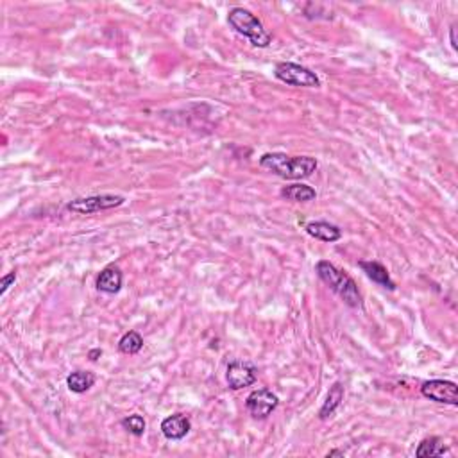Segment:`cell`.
<instances>
[{"label": "cell", "mask_w": 458, "mask_h": 458, "mask_svg": "<svg viewBox=\"0 0 458 458\" xmlns=\"http://www.w3.org/2000/svg\"><path fill=\"white\" fill-rule=\"evenodd\" d=\"M228 22L235 31L248 38L252 45L258 47V49H265L272 41V34L263 28V23L258 20V17H254L251 11L243 10V8L229 10Z\"/></svg>", "instance_id": "cell-3"}, {"label": "cell", "mask_w": 458, "mask_h": 458, "mask_svg": "<svg viewBox=\"0 0 458 458\" xmlns=\"http://www.w3.org/2000/svg\"><path fill=\"white\" fill-rule=\"evenodd\" d=\"M260 166L283 179H306L317 171V160L312 156H287L283 153H267L260 157Z\"/></svg>", "instance_id": "cell-1"}, {"label": "cell", "mask_w": 458, "mask_h": 458, "mask_svg": "<svg viewBox=\"0 0 458 458\" xmlns=\"http://www.w3.org/2000/svg\"><path fill=\"white\" fill-rule=\"evenodd\" d=\"M274 76L281 83L288 86H296V88H319L320 79L310 68L301 67L297 63L283 61L274 67Z\"/></svg>", "instance_id": "cell-4"}, {"label": "cell", "mask_w": 458, "mask_h": 458, "mask_svg": "<svg viewBox=\"0 0 458 458\" xmlns=\"http://www.w3.org/2000/svg\"><path fill=\"white\" fill-rule=\"evenodd\" d=\"M122 283H124V274H122V270L118 269L117 265H108L104 267V269L100 270V274L97 276V283H95V287H97L99 292L109 294V296H111V294L120 292Z\"/></svg>", "instance_id": "cell-10"}, {"label": "cell", "mask_w": 458, "mask_h": 458, "mask_svg": "<svg viewBox=\"0 0 458 458\" xmlns=\"http://www.w3.org/2000/svg\"><path fill=\"white\" fill-rule=\"evenodd\" d=\"M446 453H449V448L442 444V440L439 437H428V439L421 440V444L415 449V457L419 458L444 457Z\"/></svg>", "instance_id": "cell-15"}, {"label": "cell", "mask_w": 458, "mask_h": 458, "mask_svg": "<svg viewBox=\"0 0 458 458\" xmlns=\"http://www.w3.org/2000/svg\"><path fill=\"white\" fill-rule=\"evenodd\" d=\"M315 272L323 279L324 283L331 288L333 292L340 297L342 301L346 303L351 308H362V294H360L358 287L353 281L351 276H347L344 270L337 269V267L329 263L328 260H320L315 265Z\"/></svg>", "instance_id": "cell-2"}, {"label": "cell", "mask_w": 458, "mask_h": 458, "mask_svg": "<svg viewBox=\"0 0 458 458\" xmlns=\"http://www.w3.org/2000/svg\"><path fill=\"white\" fill-rule=\"evenodd\" d=\"M281 197L292 202H310L315 201L317 192L308 184H290L281 188Z\"/></svg>", "instance_id": "cell-14"}, {"label": "cell", "mask_w": 458, "mask_h": 458, "mask_svg": "<svg viewBox=\"0 0 458 458\" xmlns=\"http://www.w3.org/2000/svg\"><path fill=\"white\" fill-rule=\"evenodd\" d=\"M421 394L430 401L442 404H458V386L457 383L448 382V380H430L424 382L421 386Z\"/></svg>", "instance_id": "cell-6"}, {"label": "cell", "mask_w": 458, "mask_h": 458, "mask_svg": "<svg viewBox=\"0 0 458 458\" xmlns=\"http://www.w3.org/2000/svg\"><path fill=\"white\" fill-rule=\"evenodd\" d=\"M358 265L362 267V270L367 274L369 279H373L374 283L386 288V290H395V283L392 281L389 270L382 263H378V261H360Z\"/></svg>", "instance_id": "cell-12"}, {"label": "cell", "mask_w": 458, "mask_h": 458, "mask_svg": "<svg viewBox=\"0 0 458 458\" xmlns=\"http://www.w3.org/2000/svg\"><path fill=\"white\" fill-rule=\"evenodd\" d=\"M226 380L231 391H240L246 386H251L258 380V369L249 362L235 360L226 369Z\"/></svg>", "instance_id": "cell-8"}, {"label": "cell", "mask_w": 458, "mask_h": 458, "mask_svg": "<svg viewBox=\"0 0 458 458\" xmlns=\"http://www.w3.org/2000/svg\"><path fill=\"white\" fill-rule=\"evenodd\" d=\"M144 347V338L138 331H127L124 337L118 340V349L124 355H136Z\"/></svg>", "instance_id": "cell-17"}, {"label": "cell", "mask_w": 458, "mask_h": 458, "mask_svg": "<svg viewBox=\"0 0 458 458\" xmlns=\"http://www.w3.org/2000/svg\"><path fill=\"white\" fill-rule=\"evenodd\" d=\"M14 281H17V272H14V270L8 276H4L2 281H0V296H4V294L8 292V288H10Z\"/></svg>", "instance_id": "cell-19"}, {"label": "cell", "mask_w": 458, "mask_h": 458, "mask_svg": "<svg viewBox=\"0 0 458 458\" xmlns=\"http://www.w3.org/2000/svg\"><path fill=\"white\" fill-rule=\"evenodd\" d=\"M306 233L314 237V239L320 240V242H338L342 239V231L338 226L329 224L326 220H314L306 224Z\"/></svg>", "instance_id": "cell-11"}, {"label": "cell", "mask_w": 458, "mask_h": 458, "mask_svg": "<svg viewBox=\"0 0 458 458\" xmlns=\"http://www.w3.org/2000/svg\"><path fill=\"white\" fill-rule=\"evenodd\" d=\"M192 430V422L183 413H174L162 421V433L168 440H181Z\"/></svg>", "instance_id": "cell-9"}, {"label": "cell", "mask_w": 458, "mask_h": 458, "mask_svg": "<svg viewBox=\"0 0 458 458\" xmlns=\"http://www.w3.org/2000/svg\"><path fill=\"white\" fill-rule=\"evenodd\" d=\"M279 397L269 389L252 391L246 400V408L254 419H267L270 413L278 408Z\"/></svg>", "instance_id": "cell-7"}, {"label": "cell", "mask_w": 458, "mask_h": 458, "mask_svg": "<svg viewBox=\"0 0 458 458\" xmlns=\"http://www.w3.org/2000/svg\"><path fill=\"white\" fill-rule=\"evenodd\" d=\"M126 202V197L113 195V193H102V195H91V197L74 199L67 204V210L77 213V215H91L97 211H106L111 208H118Z\"/></svg>", "instance_id": "cell-5"}, {"label": "cell", "mask_w": 458, "mask_h": 458, "mask_svg": "<svg viewBox=\"0 0 458 458\" xmlns=\"http://www.w3.org/2000/svg\"><path fill=\"white\" fill-rule=\"evenodd\" d=\"M337 455H340V457H342L344 453H342V451H338V449H333V451H329V453H328V457H337Z\"/></svg>", "instance_id": "cell-22"}, {"label": "cell", "mask_w": 458, "mask_h": 458, "mask_svg": "<svg viewBox=\"0 0 458 458\" xmlns=\"http://www.w3.org/2000/svg\"><path fill=\"white\" fill-rule=\"evenodd\" d=\"M95 385V374L88 371H74L67 376V386L76 394H85Z\"/></svg>", "instance_id": "cell-13"}, {"label": "cell", "mask_w": 458, "mask_h": 458, "mask_svg": "<svg viewBox=\"0 0 458 458\" xmlns=\"http://www.w3.org/2000/svg\"><path fill=\"white\" fill-rule=\"evenodd\" d=\"M122 426L126 428L129 433H133L135 437H142L145 433V419L142 417V415H138V413H135V415H129V417L122 419Z\"/></svg>", "instance_id": "cell-18"}, {"label": "cell", "mask_w": 458, "mask_h": 458, "mask_svg": "<svg viewBox=\"0 0 458 458\" xmlns=\"http://www.w3.org/2000/svg\"><path fill=\"white\" fill-rule=\"evenodd\" d=\"M100 356H102V349H91L90 353H88V358H90L91 362H97Z\"/></svg>", "instance_id": "cell-20"}, {"label": "cell", "mask_w": 458, "mask_h": 458, "mask_svg": "<svg viewBox=\"0 0 458 458\" xmlns=\"http://www.w3.org/2000/svg\"><path fill=\"white\" fill-rule=\"evenodd\" d=\"M342 400H344V386H342V383H335V385L329 389L328 397L324 401L323 408L319 410V417L323 419V421L324 419L331 417L333 413H335V410L340 406Z\"/></svg>", "instance_id": "cell-16"}, {"label": "cell", "mask_w": 458, "mask_h": 458, "mask_svg": "<svg viewBox=\"0 0 458 458\" xmlns=\"http://www.w3.org/2000/svg\"><path fill=\"white\" fill-rule=\"evenodd\" d=\"M449 36H451V47L457 50V36H455V25H451V31H449Z\"/></svg>", "instance_id": "cell-21"}]
</instances>
